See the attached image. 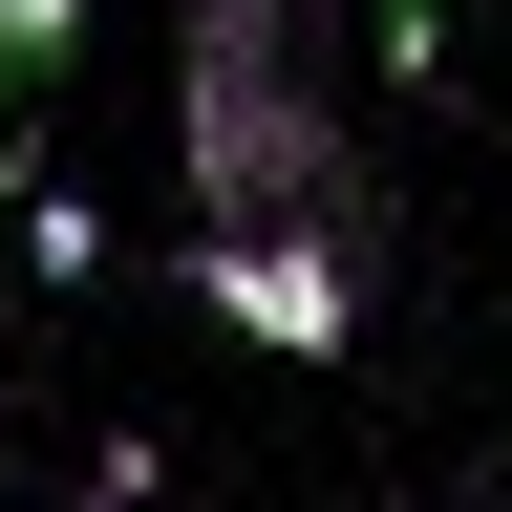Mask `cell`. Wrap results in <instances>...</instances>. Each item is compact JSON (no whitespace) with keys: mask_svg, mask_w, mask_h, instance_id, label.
<instances>
[{"mask_svg":"<svg viewBox=\"0 0 512 512\" xmlns=\"http://www.w3.org/2000/svg\"><path fill=\"white\" fill-rule=\"evenodd\" d=\"M171 171H192V235H235V214H363V192H342V86H320V22H299V0H192Z\"/></svg>","mask_w":512,"mask_h":512,"instance_id":"1","label":"cell"},{"mask_svg":"<svg viewBox=\"0 0 512 512\" xmlns=\"http://www.w3.org/2000/svg\"><path fill=\"white\" fill-rule=\"evenodd\" d=\"M192 299H214L235 342H278V363H342L363 342V214H235V235H192Z\"/></svg>","mask_w":512,"mask_h":512,"instance_id":"2","label":"cell"},{"mask_svg":"<svg viewBox=\"0 0 512 512\" xmlns=\"http://www.w3.org/2000/svg\"><path fill=\"white\" fill-rule=\"evenodd\" d=\"M64 43H86V0H0V128L64 86Z\"/></svg>","mask_w":512,"mask_h":512,"instance_id":"3","label":"cell"},{"mask_svg":"<svg viewBox=\"0 0 512 512\" xmlns=\"http://www.w3.org/2000/svg\"><path fill=\"white\" fill-rule=\"evenodd\" d=\"M448 64V0H384V86H427Z\"/></svg>","mask_w":512,"mask_h":512,"instance_id":"4","label":"cell"}]
</instances>
